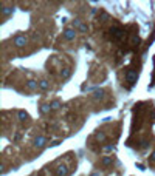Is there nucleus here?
<instances>
[{"label": "nucleus", "mask_w": 155, "mask_h": 176, "mask_svg": "<svg viewBox=\"0 0 155 176\" xmlns=\"http://www.w3.org/2000/svg\"><path fill=\"white\" fill-rule=\"evenodd\" d=\"M137 77H138V74H137V71H135V70H127L126 80L129 82V85H134V83L137 82Z\"/></svg>", "instance_id": "1"}, {"label": "nucleus", "mask_w": 155, "mask_h": 176, "mask_svg": "<svg viewBox=\"0 0 155 176\" xmlns=\"http://www.w3.org/2000/svg\"><path fill=\"white\" fill-rule=\"evenodd\" d=\"M14 43H16V47H25L26 45V37L25 36H17L16 39H14Z\"/></svg>", "instance_id": "2"}, {"label": "nucleus", "mask_w": 155, "mask_h": 176, "mask_svg": "<svg viewBox=\"0 0 155 176\" xmlns=\"http://www.w3.org/2000/svg\"><path fill=\"white\" fill-rule=\"evenodd\" d=\"M68 175V168L67 165H59L58 170H56V176H67Z\"/></svg>", "instance_id": "3"}, {"label": "nucleus", "mask_w": 155, "mask_h": 176, "mask_svg": "<svg viewBox=\"0 0 155 176\" xmlns=\"http://www.w3.org/2000/svg\"><path fill=\"white\" fill-rule=\"evenodd\" d=\"M74 36H76V33H74L73 29H65V33H64V37H65L67 40L74 39Z\"/></svg>", "instance_id": "4"}, {"label": "nucleus", "mask_w": 155, "mask_h": 176, "mask_svg": "<svg viewBox=\"0 0 155 176\" xmlns=\"http://www.w3.org/2000/svg\"><path fill=\"white\" fill-rule=\"evenodd\" d=\"M34 144H36V147H44L45 144H47V139L42 136H39V137H36L34 139Z\"/></svg>", "instance_id": "5"}, {"label": "nucleus", "mask_w": 155, "mask_h": 176, "mask_svg": "<svg viewBox=\"0 0 155 176\" xmlns=\"http://www.w3.org/2000/svg\"><path fill=\"white\" fill-rule=\"evenodd\" d=\"M26 87H28L30 90H36V88L39 87V83H37L36 80H28V82H26Z\"/></svg>", "instance_id": "6"}, {"label": "nucleus", "mask_w": 155, "mask_h": 176, "mask_svg": "<svg viewBox=\"0 0 155 176\" xmlns=\"http://www.w3.org/2000/svg\"><path fill=\"white\" fill-rule=\"evenodd\" d=\"M39 88H42V90H48L50 85H48L47 80H40V82H39Z\"/></svg>", "instance_id": "7"}, {"label": "nucleus", "mask_w": 155, "mask_h": 176, "mask_svg": "<svg viewBox=\"0 0 155 176\" xmlns=\"http://www.w3.org/2000/svg\"><path fill=\"white\" fill-rule=\"evenodd\" d=\"M19 119H20L22 122L26 121V119H28V114H26L25 111H19Z\"/></svg>", "instance_id": "8"}, {"label": "nucleus", "mask_w": 155, "mask_h": 176, "mask_svg": "<svg viewBox=\"0 0 155 176\" xmlns=\"http://www.w3.org/2000/svg\"><path fill=\"white\" fill-rule=\"evenodd\" d=\"M70 73H71L70 68H65V70H64L62 73H60V76H62V77L65 79V77H68V76H70Z\"/></svg>", "instance_id": "9"}, {"label": "nucleus", "mask_w": 155, "mask_h": 176, "mask_svg": "<svg viewBox=\"0 0 155 176\" xmlns=\"http://www.w3.org/2000/svg\"><path fill=\"white\" fill-rule=\"evenodd\" d=\"M11 13H13V8H9V6H6V8L2 9V14H3V16H8V14H11Z\"/></svg>", "instance_id": "10"}, {"label": "nucleus", "mask_w": 155, "mask_h": 176, "mask_svg": "<svg viewBox=\"0 0 155 176\" xmlns=\"http://www.w3.org/2000/svg\"><path fill=\"white\" fill-rule=\"evenodd\" d=\"M103 164H104V165H110V164H112V156H107V158H104V159H103Z\"/></svg>", "instance_id": "11"}, {"label": "nucleus", "mask_w": 155, "mask_h": 176, "mask_svg": "<svg viewBox=\"0 0 155 176\" xmlns=\"http://www.w3.org/2000/svg\"><path fill=\"white\" fill-rule=\"evenodd\" d=\"M51 110V105H42V108H40V111L42 113H48Z\"/></svg>", "instance_id": "12"}, {"label": "nucleus", "mask_w": 155, "mask_h": 176, "mask_svg": "<svg viewBox=\"0 0 155 176\" xmlns=\"http://www.w3.org/2000/svg\"><path fill=\"white\" fill-rule=\"evenodd\" d=\"M59 107H60V102H59V101H54V102L51 104V110H58Z\"/></svg>", "instance_id": "13"}, {"label": "nucleus", "mask_w": 155, "mask_h": 176, "mask_svg": "<svg viewBox=\"0 0 155 176\" xmlns=\"http://www.w3.org/2000/svg\"><path fill=\"white\" fill-rule=\"evenodd\" d=\"M96 139L103 142V141H105V135H104V133H98V135H96Z\"/></svg>", "instance_id": "14"}, {"label": "nucleus", "mask_w": 155, "mask_h": 176, "mask_svg": "<svg viewBox=\"0 0 155 176\" xmlns=\"http://www.w3.org/2000/svg\"><path fill=\"white\" fill-rule=\"evenodd\" d=\"M103 94H104L103 91H96V93H95V97H96V99H103V97H104Z\"/></svg>", "instance_id": "15"}, {"label": "nucleus", "mask_w": 155, "mask_h": 176, "mask_svg": "<svg viewBox=\"0 0 155 176\" xmlns=\"http://www.w3.org/2000/svg\"><path fill=\"white\" fill-rule=\"evenodd\" d=\"M150 159H152V161H155V151L152 153V158H150Z\"/></svg>", "instance_id": "16"}, {"label": "nucleus", "mask_w": 155, "mask_h": 176, "mask_svg": "<svg viewBox=\"0 0 155 176\" xmlns=\"http://www.w3.org/2000/svg\"><path fill=\"white\" fill-rule=\"evenodd\" d=\"M92 176H99V175H98V173H93V175H92Z\"/></svg>", "instance_id": "17"}]
</instances>
